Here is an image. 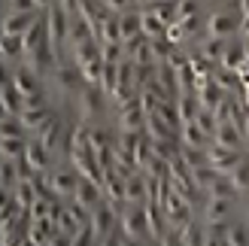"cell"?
Listing matches in <instances>:
<instances>
[{"mask_svg": "<svg viewBox=\"0 0 249 246\" xmlns=\"http://www.w3.org/2000/svg\"><path fill=\"white\" fill-rule=\"evenodd\" d=\"M73 119L76 122H85V125H113L116 119V106L109 101V94L101 88V85H85V88L76 94L73 101Z\"/></svg>", "mask_w": 249, "mask_h": 246, "instance_id": "cell-1", "label": "cell"}, {"mask_svg": "<svg viewBox=\"0 0 249 246\" xmlns=\"http://www.w3.org/2000/svg\"><path fill=\"white\" fill-rule=\"evenodd\" d=\"M243 28V12L237 3H213L207 12V36H219V40H234L240 36Z\"/></svg>", "mask_w": 249, "mask_h": 246, "instance_id": "cell-2", "label": "cell"}, {"mask_svg": "<svg viewBox=\"0 0 249 246\" xmlns=\"http://www.w3.org/2000/svg\"><path fill=\"white\" fill-rule=\"evenodd\" d=\"M79 179L82 174L70 161H58L52 170L46 174V182H49V192L55 194L58 201H73L76 198V189H79Z\"/></svg>", "mask_w": 249, "mask_h": 246, "instance_id": "cell-3", "label": "cell"}, {"mask_svg": "<svg viewBox=\"0 0 249 246\" xmlns=\"http://www.w3.org/2000/svg\"><path fill=\"white\" fill-rule=\"evenodd\" d=\"M249 201V198H246ZM246 201H231V198H207L197 210V219L204 225H228L231 219H237L243 213Z\"/></svg>", "mask_w": 249, "mask_h": 246, "instance_id": "cell-4", "label": "cell"}, {"mask_svg": "<svg viewBox=\"0 0 249 246\" xmlns=\"http://www.w3.org/2000/svg\"><path fill=\"white\" fill-rule=\"evenodd\" d=\"M119 231L124 237H134V240H152L146 204H124L122 213H119Z\"/></svg>", "mask_w": 249, "mask_h": 246, "instance_id": "cell-5", "label": "cell"}, {"mask_svg": "<svg viewBox=\"0 0 249 246\" xmlns=\"http://www.w3.org/2000/svg\"><path fill=\"white\" fill-rule=\"evenodd\" d=\"M113 125H116V131H128V134H143L146 131V109L140 106V97H134L131 104L116 109Z\"/></svg>", "mask_w": 249, "mask_h": 246, "instance_id": "cell-6", "label": "cell"}, {"mask_svg": "<svg viewBox=\"0 0 249 246\" xmlns=\"http://www.w3.org/2000/svg\"><path fill=\"white\" fill-rule=\"evenodd\" d=\"M3 76H9L12 82H16V88H18V91H21L24 97L49 91L46 79H43V76H40V73H36V70H31L28 64H18V67H12V70H3Z\"/></svg>", "mask_w": 249, "mask_h": 246, "instance_id": "cell-7", "label": "cell"}, {"mask_svg": "<svg viewBox=\"0 0 249 246\" xmlns=\"http://www.w3.org/2000/svg\"><path fill=\"white\" fill-rule=\"evenodd\" d=\"M43 16H46L43 9H31V12H3L0 34H6V36H24Z\"/></svg>", "mask_w": 249, "mask_h": 246, "instance_id": "cell-8", "label": "cell"}, {"mask_svg": "<svg viewBox=\"0 0 249 246\" xmlns=\"http://www.w3.org/2000/svg\"><path fill=\"white\" fill-rule=\"evenodd\" d=\"M91 228H94L97 240H104V237H109V234H116V231H119V207H113L109 201L97 204L94 210H91Z\"/></svg>", "mask_w": 249, "mask_h": 246, "instance_id": "cell-9", "label": "cell"}, {"mask_svg": "<svg viewBox=\"0 0 249 246\" xmlns=\"http://www.w3.org/2000/svg\"><path fill=\"white\" fill-rule=\"evenodd\" d=\"M249 152H237V149H225V146H219V143H210V149H207V158H210V167H216L219 174H231L234 167H237L243 158Z\"/></svg>", "mask_w": 249, "mask_h": 246, "instance_id": "cell-10", "label": "cell"}, {"mask_svg": "<svg viewBox=\"0 0 249 246\" xmlns=\"http://www.w3.org/2000/svg\"><path fill=\"white\" fill-rule=\"evenodd\" d=\"M58 113H61V109H58L55 104H46V106H28V109H24V113H21L18 119H21V125L28 128V134L34 137V134L40 131V128L46 125V122H52Z\"/></svg>", "mask_w": 249, "mask_h": 246, "instance_id": "cell-11", "label": "cell"}, {"mask_svg": "<svg viewBox=\"0 0 249 246\" xmlns=\"http://www.w3.org/2000/svg\"><path fill=\"white\" fill-rule=\"evenodd\" d=\"M0 58H3V70H12V67L24 64V36L0 34Z\"/></svg>", "mask_w": 249, "mask_h": 246, "instance_id": "cell-12", "label": "cell"}, {"mask_svg": "<svg viewBox=\"0 0 249 246\" xmlns=\"http://www.w3.org/2000/svg\"><path fill=\"white\" fill-rule=\"evenodd\" d=\"M249 64V43L243 40V36H234V40H228V49H225V58H222L219 67L225 70H243Z\"/></svg>", "mask_w": 249, "mask_h": 246, "instance_id": "cell-13", "label": "cell"}, {"mask_svg": "<svg viewBox=\"0 0 249 246\" xmlns=\"http://www.w3.org/2000/svg\"><path fill=\"white\" fill-rule=\"evenodd\" d=\"M213 143L219 146H225V149H237V152H249V146H246V134L234 125V122H219V131H216V137Z\"/></svg>", "mask_w": 249, "mask_h": 246, "instance_id": "cell-14", "label": "cell"}, {"mask_svg": "<svg viewBox=\"0 0 249 246\" xmlns=\"http://www.w3.org/2000/svg\"><path fill=\"white\" fill-rule=\"evenodd\" d=\"M0 106H3V116H21L24 113V94L16 88V82L9 76H3V85H0Z\"/></svg>", "mask_w": 249, "mask_h": 246, "instance_id": "cell-15", "label": "cell"}, {"mask_svg": "<svg viewBox=\"0 0 249 246\" xmlns=\"http://www.w3.org/2000/svg\"><path fill=\"white\" fill-rule=\"evenodd\" d=\"M76 204H82L85 210H94L97 204H104L107 198H104V186L101 182H94V179H89V176H82L79 179V189H76V198H73Z\"/></svg>", "mask_w": 249, "mask_h": 246, "instance_id": "cell-16", "label": "cell"}, {"mask_svg": "<svg viewBox=\"0 0 249 246\" xmlns=\"http://www.w3.org/2000/svg\"><path fill=\"white\" fill-rule=\"evenodd\" d=\"M124 198H128V204H149V176L143 170H134L124 179Z\"/></svg>", "mask_w": 249, "mask_h": 246, "instance_id": "cell-17", "label": "cell"}, {"mask_svg": "<svg viewBox=\"0 0 249 246\" xmlns=\"http://www.w3.org/2000/svg\"><path fill=\"white\" fill-rule=\"evenodd\" d=\"M246 207H249V201H246ZM246 207H243V213L237 219H231V225H228L225 240L231 246H249V213H246Z\"/></svg>", "mask_w": 249, "mask_h": 246, "instance_id": "cell-18", "label": "cell"}, {"mask_svg": "<svg viewBox=\"0 0 249 246\" xmlns=\"http://www.w3.org/2000/svg\"><path fill=\"white\" fill-rule=\"evenodd\" d=\"M119 28H122V43L134 40V36L143 34V12L140 9H128L119 12Z\"/></svg>", "mask_w": 249, "mask_h": 246, "instance_id": "cell-19", "label": "cell"}, {"mask_svg": "<svg viewBox=\"0 0 249 246\" xmlns=\"http://www.w3.org/2000/svg\"><path fill=\"white\" fill-rule=\"evenodd\" d=\"M21 179H24V176H21V167H18V161L0 158V192H3V194H12Z\"/></svg>", "mask_w": 249, "mask_h": 246, "instance_id": "cell-20", "label": "cell"}, {"mask_svg": "<svg viewBox=\"0 0 249 246\" xmlns=\"http://www.w3.org/2000/svg\"><path fill=\"white\" fill-rule=\"evenodd\" d=\"M179 143L189 146V149H210L213 137H207V134L197 128V122H189V125L179 128Z\"/></svg>", "mask_w": 249, "mask_h": 246, "instance_id": "cell-21", "label": "cell"}, {"mask_svg": "<svg viewBox=\"0 0 249 246\" xmlns=\"http://www.w3.org/2000/svg\"><path fill=\"white\" fill-rule=\"evenodd\" d=\"M225 97H228V94L219 88V82H216L213 76H210L201 88H197V101H201V106H204V109H213V113L219 109V104L225 101Z\"/></svg>", "mask_w": 249, "mask_h": 246, "instance_id": "cell-22", "label": "cell"}, {"mask_svg": "<svg viewBox=\"0 0 249 246\" xmlns=\"http://www.w3.org/2000/svg\"><path fill=\"white\" fill-rule=\"evenodd\" d=\"M146 137H149V140H177L179 134L173 131L158 113H152V116H146Z\"/></svg>", "mask_w": 249, "mask_h": 246, "instance_id": "cell-23", "label": "cell"}, {"mask_svg": "<svg viewBox=\"0 0 249 246\" xmlns=\"http://www.w3.org/2000/svg\"><path fill=\"white\" fill-rule=\"evenodd\" d=\"M28 140H21V137H0V158H9V161H21L24 152H28Z\"/></svg>", "mask_w": 249, "mask_h": 246, "instance_id": "cell-24", "label": "cell"}, {"mask_svg": "<svg viewBox=\"0 0 249 246\" xmlns=\"http://www.w3.org/2000/svg\"><path fill=\"white\" fill-rule=\"evenodd\" d=\"M177 109H179V119L182 125H189V122L197 119V113H201V101H197V94H177Z\"/></svg>", "mask_w": 249, "mask_h": 246, "instance_id": "cell-25", "label": "cell"}, {"mask_svg": "<svg viewBox=\"0 0 249 246\" xmlns=\"http://www.w3.org/2000/svg\"><path fill=\"white\" fill-rule=\"evenodd\" d=\"M12 198L18 201L21 210H31L34 201L40 198V192H36V186H34V176H31V179H21L18 186H16V192H12Z\"/></svg>", "mask_w": 249, "mask_h": 246, "instance_id": "cell-26", "label": "cell"}, {"mask_svg": "<svg viewBox=\"0 0 249 246\" xmlns=\"http://www.w3.org/2000/svg\"><path fill=\"white\" fill-rule=\"evenodd\" d=\"M97 43H122V28H119V16H107L101 31H97Z\"/></svg>", "mask_w": 249, "mask_h": 246, "instance_id": "cell-27", "label": "cell"}, {"mask_svg": "<svg viewBox=\"0 0 249 246\" xmlns=\"http://www.w3.org/2000/svg\"><path fill=\"white\" fill-rule=\"evenodd\" d=\"M140 12H143V34L149 36V40H158V36L167 34V24L161 21L152 9H140Z\"/></svg>", "mask_w": 249, "mask_h": 246, "instance_id": "cell-28", "label": "cell"}, {"mask_svg": "<svg viewBox=\"0 0 249 246\" xmlns=\"http://www.w3.org/2000/svg\"><path fill=\"white\" fill-rule=\"evenodd\" d=\"M0 137H21V140H28L31 134H28V128L21 125L18 116H3V119H0Z\"/></svg>", "mask_w": 249, "mask_h": 246, "instance_id": "cell-29", "label": "cell"}, {"mask_svg": "<svg viewBox=\"0 0 249 246\" xmlns=\"http://www.w3.org/2000/svg\"><path fill=\"white\" fill-rule=\"evenodd\" d=\"M231 179H234V186H237L243 194H246V198H249V155L243 158V161L237 164V167H234L231 170V174H228Z\"/></svg>", "mask_w": 249, "mask_h": 246, "instance_id": "cell-30", "label": "cell"}, {"mask_svg": "<svg viewBox=\"0 0 249 246\" xmlns=\"http://www.w3.org/2000/svg\"><path fill=\"white\" fill-rule=\"evenodd\" d=\"M195 122H197V128H201L207 137H216V131H219V119H216L213 109H201Z\"/></svg>", "mask_w": 249, "mask_h": 246, "instance_id": "cell-31", "label": "cell"}, {"mask_svg": "<svg viewBox=\"0 0 249 246\" xmlns=\"http://www.w3.org/2000/svg\"><path fill=\"white\" fill-rule=\"evenodd\" d=\"M104 64H122L124 61V43H101Z\"/></svg>", "mask_w": 249, "mask_h": 246, "instance_id": "cell-32", "label": "cell"}, {"mask_svg": "<svg viewBox=\"0 0 249 246\" xmlns=\"http://www.w3.org/2000/svg\"><path fill=\"white\" fill-rule=\"evenodd\" d=\"M73 246H97V234H94L91 222L85 225V228H79L76 234H73Z\"/></svg>", "mask_w": 249, "mask_h": 246, "instance_id": "cell-33", "label": "cell"}, {"mask_svg": "<svg viewBox=\"0 0 249 246\" xmlns=\"http://www.w3.org/2000/svg\"><path fill=\"white\" fill-rule=\"evenodd\" d=\"M101 3L109 9V12H128V9H134V0H101Z\"/></svg>", "mask_w": 249, "mask_h": 246, "instance_id": "cell-34", "label": "cell"}, {"mask_svg": "<svg viewBox=\"0 0 249 246\" xmlns=\"http://www.w3.org/2000/svg\"><path fill=\"white\" fill-rule=\"evenodd\" d=\"M49 246H73V234H64V231H55V237L49 240Z\"/></svg>", "mask_w": 249, "mask_h": 246, "instance_id": "cell-35", "label": "cell"}, {"mask_svg": "<svg viewBox=\"0 0 249 246\" xmlns=\"http://www.w3.org/2000/svg\"><path fill=\"white\" fill-rule=\"evenodd\" d=\"M97 246H122V231H116V234H109L104 240H97Z\"/></svg>", "mask_w": 249, "mask_h": 246, "instance_id": "cell-36", "label": "cell"}, {"mask_svg": "<svg viewBox=\"0 0 249 246\" xmlns=\"http://www.w3.org/2000/svg\"><path fill=\"white\" fill-rule=\"evenodd\" d=\"M122 246H149V240H134V237H124L122 234Z\"/></svg>", "mask_w": 249, "mask_h": 246, "instance_id": "cell-37", "label": "cell"}, {"mask_svg": "<svg viewBox=\"0 0 249 246\" xmlns=\"http://www.w3.org/2000/svg\"><path fill=\"white\" fill-rule=\"evenodd\" d=\"M34 3H36V6H40L43 12H46V9H52V6L58 3V0H34Z\"/></svg>", "mask_w": 249, "mask_h": 246, "instance_id": "cell-38", "label": "cell"}, {"mask_svg": "<svg viewBox=\"0 0 249 246\" xmlns=\"http://www.w3.org/2000/svg\"><path fill=\"white\" fill-rule=\"evenodd\" d=\"M204 3H207V6H213V3H219V0H204Z\"/></svg>", "mask_w": 249, "mask_h": 246, "instance_id": "cell-39", "label": "cell"}, {"mask_svg": "<svg viewBox=\"0 0 249 246\" xmlns=\"http://www.w3.org/2000/svg\"><path fill=\"white\" fill-rule=\"evenodd\" d=\"M222 3H237V0H222Z\"/></svg>", "mask_w": 249, "mask_h": 246, "instance_id": "cell-40", "label": "cell"}]
</instances>
